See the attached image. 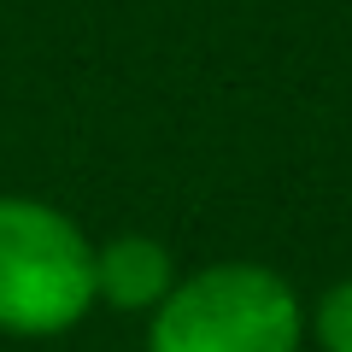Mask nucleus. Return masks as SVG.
<instances>
[{"label":"nucleus","instance_id":"3","mask_svg":"<svg viewBox=\"0 0 352 352\" xmlns=\"http://www.w3.org/2000/svg\"><path fill=\"white\" fill-rule=\"evenodd\" d=\"M176 282H182L176 252L147 229H124L112 241H94V305H106V311L153 317L170 300Z\"/></svg>","mask_w":352,"mask_h":352},{"label":"nucleus","instance_id":"2","mask_svg":"<svg viewBox=\"0 0 352 352\" xmlns=\"http://www.w3.org/2000/svg\"><path fill=\"white\" fill-rule=\"evenodd\" d=\"M94 305V241L36 194H0V335H71Z\"/></svg>","mask_w":352,"mask_h":352},{"label":"nucleus","instance_id":"4","mask_svg":"<svg viewBox=\"0 0 352 352\" xmlns=\"http://www.w3.org/2000/svg\"><path fill=\"white\" fill-rule=\"evenodd\" d=\"M305 340L317 352H352V276L329 282L311 305H305Z\"/></svg>","mask_w":352,"mask_h":352},{"label":"nucleus","instance_id":"1","mask_svg":"<svg viewBox=\"0 0 352 352\" xmlns=\"http://www.w3.org/2000/svg\"><path fill=\"white\" fill-rule=\"evenodd\" d=\"M305 300L258 258H217L147 317V352H300Z\"/></svg>","mask_w":352,"mask_h":352}]
</instances>
